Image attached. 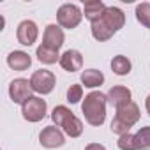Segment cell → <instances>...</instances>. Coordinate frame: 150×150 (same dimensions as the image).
Listing matches in <instances>:
<instances>
[{
  "label": "cell",
  "mask_w": 150,
  "mask_h": 150,
  "mask_svg": "<svg viewBox=\"0 0 150 150\" xmlns=\"http://www.w3.org/2000/svg\"><path fill=\"white\" fill-rule=\"evenodd\" d=\"M145 108H146V113H148V117H150V94L146 96V101H145Z\"/></svg>",
  "instance_id": "27"
},
{
  "label": "cell",
  "mask_w": 150,
  "mask_h": 150,
  "mask_svg": "<svg viewBox=\"0 0 150 150\" xmlns=\"http://www.w3.org/2000/svg\"><path fill=\"white\" fill-rule=\"evenodd\" d=\"M62 131H64L67 136H71V138H78V136H81V132H83V122H81L76 115H72L71 118L65 120V124L62 125Z\"/></svg>",
  "instance_id": "16"
},
{
  "label": "cell",
  "mask_w": 150,
  "mask_h": 150,
  "mask_svg": "<svg viewBox=\"0 0 150 150\" xmlns=\"http://www.w3.org/2000/svg\"><path fill=\"white\" fill-rule=\"evenodd\" d=\"M83 11H85V18H88L94 23V21L103 18V14L106 11V6L103 2H99V0H90V2H85Z\"/></svg>",
  "instance_id": "15"
},
{
  "label": "cell",
  "mask_w": 150,
  "mask_h": 150,
  "mask_svg": "<svg viewBox=\"0 0 150 150\" xmlns=\"http://www.w3.org/2000/svg\"><path fill=\"white\" fill-rule=\"evenodd\" d=\"M46 110H48L46 101L41 99V97H37V96H32V97L21 106V115H23L25 120L35 124V122H41V120L46 117Z\"/></svg>",
  "instance_id": "4"
},
{
  "label": "cell",
  "mask_w": 150,
  "mask_h": 150,
  "mask_svg": "<svg viewBox=\"0 0 150 150\" xmlns=\"http://www.w3.org/2000/svg\"><path fill=\"white\" fill-rule=\"evenodd\" d=\"M106 103L108 97L101 92H90L88 96H85L83 104H81V111L85 115V120L94 125L99 127L104 124L106 120Z\"/></svg>",
  "instance_id": "1"
},
{
  "label": "cell",
  "mask_w": 150,
  "mask_h": 150,
  "mask_svg": "<svg viewBox=\"0 0 150 150\" xmlns=\"http://www.w3.org/2000/svg\"><path fill=\"white\" fill-rule=\"evenodd\" d=\"M129 129H131V127H129L127 124H124L120 118H117V117H115V118L111 120V132H113V134H118V138H120V136H124V134H127V132H129Z\"/></svg>",
  "instance_id": "25"
},
{
  "label": "cell",
  "mask_w": 150,
  "mask_h": 150,
  "mask_svg": "<svg viewBox=\"0 0 150 150\" xmlns=\"http://www.w3.org/2000/svg\"><path fill=\"white\" fill-rule=\"evenodd\" d=\"M92 35H94V39L96 41H99V42H103V41H108V39H111L113 37V32L101 21V20H97V21H94L92 23Z\"/></svg>",
  "instance_id": "19"
},
{
  "label": "cell",
  "mask_w": 150,
  "mask_h": 150,
  "mask_svg": "<svg viewBox=\"0 0 150 150\" xmlns=\"http://www.w3.org/2000/svg\"><path fill=\"white\" fill-rule=\"evenodd\" d=\"M58 64L67 72L81 71V67H83V55L78 50H67L64 55H60V62Z\"/></svg>",
  "instance_id": "10"
},
{
  "label": "cell",
  "mask_w": 150,
  "mask_h": 150,
  "mask_svg": "<svg viewBox=\"0 0 150 150\" xmlns=\"http://www.w3.org/2000/svg\"><path fill=\"white\" fill-rule=\"evenodd\" d=\"M81 11L78 6H74V4H64L60 6V9L57 11V21L62 28H67V30H72V28H76L80 23H81Z\"/></svg>",
  "instance_id": "2"
},
{
  "label": "cell",
  "mask_w": 150,
  "mask_h": 150,
  "mask_svg": "<svg viewBox=\"0 0 150 150\" xmlns=\"http://www.w3.org/2000/svg\"><path fill=\"white\" fill-rule=\"evenodd\" d=\"M134 139H136L138 150H148L150 148V127H141L134 134Z\"/></svg>",
  "instance_id": "21"
},
{
  "label": "cell",
  "mask_w": 150,
  "mask_h": 150,
  "mask_svg": "<svg viewBox=\"0 0 150 150\" xmlns=\"http://www.w3.org/2000/svg\"><path fill=\"white\" fill-rule=\"evenodd\" d=\"M101 21H103L113 34H117V32L124 27V23H125V16H124V13H122L118 7H113V6H111V7H106V11H104Z\"/></svg>",
  "instance_id": "9"
},
{
  "label": "cell",
  "mask_w": 150,
  "mask_h": 150,
  "mask_svg": "<svg viewBox=\"0 0 150 150\" xmlns=\"http://www.w3.org/2000/svg\"><path fill=\"white\" fill-rule=\"evenodd\" d=\"M108 103H111L115 108H120L127 103H131V90L127 87H122V85H117V87H111L110 92H108Z\"/></svg>",
  "instance_id": "12"
},
{
  "label": "cell",
  "mask_w": 150,
  "mask_h": 150,
  "mask_svg": "<svg viewBox=\"0 0 150 150\" xmlns=\"http://www.w3.org/2000/svg\"><path fill=\"white\" fill-rule=\"evenodd\" d=\"M117 145H118V148H120V150H138V148H136L134 134H131V132H127V134L120 136V138H118V141H117Z\"/></svg>",
  "instance_id": "24"
},
{
  "label": "cell",
  "mask_w": 150,
  "mask_h": 150,
  "mask_svg": "<svg viewBox=\"0 0 150 150\" xmlns=\"http://www.w3.org/2000/svg\"><path fill=\"white\" fill-rule=\"evenodd\" d=\"M39 143L44 146V148H58L65 143V136L64 132L55 127V125H48L41 131L39 134Z\"/></svg>",
  "instance_id": "6"
},
{
  "label": "cell",
  "mask_w": 150,
  "mask_h": 150,
  "mask_svg": "<svg viewBox=\"0 0 150 150\" xmlns=\"http://www.w3.org/2000/svg\"><path fill=\"white\" fill-rule=\"evenodd\" d=\"M37 35H39V28L37 25L32 21V20H25L18 25V30H16V37H18V42L23 44V46H32L35 41H37Z\"/></svg>",
  "instance_id": "7"
},
{
  "label": "cell",
  "mask_w": 150,
  "mask_h": 150,
  "mask_svg": "<svg viewBox=\"0 0 150 150\" xmlns=\"http://www.w3.org/2000/svg\"><path fill=\"white\" fill-rule=\"evenodd\" d=\"M35 55H37V58H39V62H42V64H46V65H51V64L60 62V55H58V51L50 50V48H46V46H42V44L37 48Z\"/></svg>",
  "instance_id": "18"
},
{
  "label": "cell",
  "mask_w": 150,
  "mask_h": 150,
  "mask_svg": "<svg viewBox=\"0 0 150 150\" xmlns=\"http://www.w3.org/2000/svg\"><path fill=\"white\" fill-rule=\"evenodd\" d=\"M111 71L118 76H125V74L131 72V60L124 55H117L111 60Z\"/></svg>",
  "instance_id": "17"
},
{
  "label": "cell",
  "mask_w": 150,
  "mask_h": 150,
  "mask_svg": "<svg viewBox=\"0 0 150 150\" xmlns=\"http://www.w3.org/2000/svg\"><path fill=\"white\" fill-rule=\"evenodd\" d=\"M30 87H32V90L35 94H41V96L51 94L53 88H55V76H53V72L46 71V69L35 71L30 76Z\"/></svg>",
  "instance_id": "3"
},
{
  "label": "cell",
  "mask_w": 150,
  "mask_h": 150,
  "mask_svg": "<svg viewBox=\"0 0 150 150\" xmlns=\"http://www.w3.org/2000/svg\"><path fill=\"white\" fill-rule=\"evenodd\" d=\"M64 39H65V35H64V30L60 28V25H53V23H51V25H48V27L44 28L42 46L58 51V50L62 48V44H64Z\"/></svg>",
  "instance_id": "8"
},
{
  "label": "cell",
  "mask_w": 150,
  "mask_h": 150,
  "mask_svg": "<svg viewBox=\"0 0 150 150\" xmlns=\"http://www.w3.org/2000/svg\"><path fill=\"white\" fill-rule=\"evenodd\" d=\"M136 20L143 27L150 28V4L148 2H143V4L136 6Z\"/></svg>",
  "instance_id": "22"
},
{
  "label": "cell",
  "mask_w": 150,
  "mask_h": 150,
  "mask_svg": "<svg viewBox=\"0 0 150 150\" xmlns=\"http://www.w3.org/2000/svg\"><path fill=\"white\" fill-rule=\"evenodd\" d=\"M117 118H120L124 124H127L129 127H132L139 120V108H138V104L131 101V103L117 108Z\"/></svg>",
  "instance_id": "11"
},
{
  "label": "cell",
  "mask_w": 150,
  "mask_h": 150,
  "mask_svg": "<svg viewBox=\"0 0 150 150\" xmlns=\"http://www.w3.org/2000/svg\"><path fill=\"white\" fill-rule=\"evenodd\" d=\"M104 83V74L97 69H87L81 72V85L87 88H97Z\"/></svg>",
  "instance_id": "14"
},
{
  "label": "cell",
  "mask_w": 150,
  "mask_h": 150,
  "mask_svg": "<svg viewBox=\"0 0 150 150\" xmlns=\"http://www.w3.org/2000/svg\"><path fill=\"white\" fill-rule=\"evenodd\" d=\"M32 87H30V80H25V78H16L11 81L9 85V97L14 104H25L32 96Z\"/></svg>",
  "instance_id": "5"
},
{
  "label": "cell",
  "mask_w": 150,
  "mask_h": 150,
  "mask_svg": "<svg viewBox=\"0 0 150 150\" xmlns=\"http://www.w3.org/2000/svg\"><path fill=\"white\" fill-rule=\"evenodd\" d=\"M71 117H72V111H71L67 106H57V108H53V111H51V120H53V124H55L57 127H62V125L65 124V120L71 118Z\"/></svg>",
  "instance_id": "20"
},
{
  "label": "cell",
  "mask_w": 150,
  "mask_h": 150,
  "mask_svg": "<svg viewBox=\"0 0 150 150\" xmlns=\"http://www.w3.org/2000/svg\"><path fill=\"white\" fill-rule=\"evenodd\" d=\"M81 99H83V87H81V85L74 83V85H71V87L67 88V101H69L71 104H76V103H80Z\"/></svg>",
  "instance_id": "23"
},
{
  "label": "cell",
  "mask_w": 150,
  "mask_h": 150,
  "mask_svg": "<svg viewBox=\"0 0 150 150\" xmlns=\"http://www.w3.org/2000/svg\"><path fill=\"white\" fill-rule=\"evenodd\" d=\"M85 150H106V148H104V145H101V143H88V145L85 146Z\"/></svg>",
  "instance_id": "26"
},
{
  "label": "cell",
  "mask_w": 150,
  "mask_h": 150,
  "mask_svg": "<svg viewBox=\"0 0 150 150\" xmlns=\"http://www.w3.org/2000/svg\"><path fill=\"white\" fill-rule=\"evenodd\" d=\"M7 65L13 71H27L32 65V58L25 51H11L7 57Z\"/></svg>",
  "instance_id": "13"
}]
</instances>
